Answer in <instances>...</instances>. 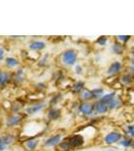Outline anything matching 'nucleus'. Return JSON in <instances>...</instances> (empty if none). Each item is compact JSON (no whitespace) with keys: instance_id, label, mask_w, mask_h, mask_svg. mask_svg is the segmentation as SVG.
Masks as SVG:
<instances>
[{"instance_id":"obj_1","label":"nucleus","mask_w":134,"mask_h":151,"mask_svg":"<svg viewBox=\"0 0 134 151\" xmlns=\"http://www.w3.org/2000/svg\"><path fill=\"white\" fill-rule=\"evenodd\" d=\"M58 60H60V64L63 68L75 67L79 60V52L76 48H66L60 55Z\"/></svg>"},{"instance_id":"obj_2","label":"nucleus","mask_w":134,"mask_h":151,"mask_svg":"<svg viewBox=\"0 0 134 151\" xmlns=\"http://www.w3.org/2000/svg\"><path fill=\"white\" fill-rule=\"evenodd\" d=\"M27 119V116L21 112V113H8L4 120V125L9 130H15L19 127H22L23 123Z\"/></svg>"},{"instance_id":"obj_3","label":"nucleus","mask_w":134,"mask_h":151,"mask_svg":"<svg viewBox=\"0 0 134 151\" xmlns=\"http://www.w3.org/2000/svg\"><path fill=\"white\" fill-rule=\"evenodd\" d=\"M45 108H48V102L45 100H40V101L37 102H31V103H28V105H26L24 107L23 113L27 117L35 116L36 114L40 113L41 111H43Z\"/></svg>"},{"instance_id":"obj_4","label":"nucleus","mask_w":134,"mask_h":151,"mask_svg":"<svg viewBox=\"0 0 134 151\" xmlns=\"http://www.w3.org/2000/svg\"><path fill=\"white\" fill-rule=\"evenodd\" d=\"M77 112L85 118H94V102H78Z\"/></svg>"},{"instance_id":"obj_5","label":"nucleus","mask_w":134,"mask_h":151,"mask_svg":"<svg viewBox=\"0 0 134 151\" xmlns=\"http://www.w3.org/2000/svg\"><path fill=\"white\" fill-rule=\"evenodd\" d=\"M68 140H69V142H70L72 150L80 149V148H83L86 145V138H85V136L80 132L71 134L70 136H68Z\"/></svg>"},{"instance_id":"obj_6","label":"nucleus","mask_w":134,"mask_h":151,"mask_svg":"<svg viewBox=\"0 0 134 151\" xmlns=\"http://www.w3.org/2000/svg\"><path fill=\"white\" fill-rule=\"evenodd\" d=\"M64 139V136L62 133H53L52 135H48L41 142L43 148H55Z\"/></svg>"},{"instance_id":"obj_7","label":"nucleus","mask_w":134,"mask_h":151,"mask_svg":"<svg viewBox=\"0 0 134 151\" xmlns=\"http://www.w3.org/2000/svg\"><path fill=\"white\" fill-rule=\"evenodd\" d=\"M41 142L43 141L40 137H31L22 140L20 142V145L23 151H37Z\"/></svg>"},{"instance_id":"obj_8","label":"nucleus","mask_w":134,"mask_h":151,"mask_svg":"<svg viewBox=\"0 0 134 151\" xmlns=\"http://www.w3.org/2000/svg\"><path fill=\"white\" fill-rule=\"evenodd\" d=\"M123 134L121 133V131L118 130H112L110 132H108L105 136L103 137V143L107 146H111L114 144H117V143L120 141V139L122 138Z\"/></svg>"},{"instance_id":"obj_9","label":"nucleus","mask_w":134,"mask_h":151,"mask_svg":"<svg viewBox=\"0 0 134 151\" xmlns=\"http://www.w3.org/2000/svg\"><path fill=\"white\" fill-rule=\"evenodd\" d=\"M13 80V72L8 70H0V91L5 90L9 87V85H12Z\"/></svg>"},{"instance_id":"obj_10","label":"nucleus","mask_w":134,"mask_h":151,"mask_svg":"<svg viewBox=\"0 0 134 151\" xmlns=\"http://www.w3.org/2000/svg\"><path fill=\"white\" fill-rule=\"evenodd\" d=\"M27 80V74L25 70L22 67H19L18 69L13 70V80H12V85L14 86H21Z\"/></svg>"},{"instance_id":"obj_11","label":"nucleus","mask_w":134,"mask_h":151,"mask_svg":"<svg viewBox=\"0 0 134 151\" xmlns=\"http://www.w3.org/2000/svg\"><path fill=\"white\" fill-rule=\"evenodd\" d=\"M63 111L58 107H50L45 110V119L48 122H55L62 118Z\"/></svg>"},{"instance_id":"obj_12","label":"nucleus","mask_w":134,"mask_h":151,"mask_svg":"<svg viewBox=\"0 0 134 151\" xmlns=\"http://www.w3.org/2000/svg\"><path fill=\"white\" fill-rule=\"evenodd\" d=\"M124 70V65L120 60H114L106 70L107 76H119Z\"/></svg>"},{"instance_id":"obj_13","label":"nucleus","mask_w":134,"mask_h":151,"mask_svg":"<svg viewBox=\"0 0 134 151\" xmlns=\"http://www.w3.org/2000/svg\"><path fill=\"white\" fill-rule=\"evenodd\" d=\"M109 108L108 105L101 102L100 100L94 102V116L95 117H100L107 115L109 113Z\"/></svg>"},{"instance_id":"obj_14","label":"nucleus","mask_w":134,"mask_h":151,"mask_svg":"<svg viewBox=\"0 0 134 151\" xmlns=\"http://www.w3.org/2000/svg\"><path fill=\"white\" fill-rule=\"evenodd\" d=\"M28 50L30 52H43L45 47H47V41L43 40H32L28 42Z\"/></svg>"},{"instance_id":"obj_15","label":"nucleus","mask_w":134,"mask_h":151,"mask_svg":"<svg viewBox=\"0 0 134 151\" xmlns=\"http://www.w3.org/2000/svg\"><path fill=\"white\" fill-rule=\"evenodd\" d=\"M4 67L6 68V70L13 72L16 69H18L19 67H21V62L16 57H11V55L6 57V58L4 60Z\"/></svg>"},{"instance_id":"obj_16","label":"nucleus","mask_w":134,"mask_h":151,"mask_svg":"<svg viewBox=\"0 0 134 151\" xmlns=\"http://www.w3.org/2000/svg\"><path fill=\"white\" fill-rule=\"evenodd\" d=\"M1 138L3 139L4 143L10 147L13 144H15L16 142H19V134H14L11 132H5L3 134H1Z\"/></svg>"},{"instance_id":"obj_17","label":"nucleus","mask_w":134,"mask_h":151,"mask_svg":"<svg viewBox=\"0 0 134 151\" xmlns=\"http://www.w3.org/2000/svg\"><path fill=\"white\" fill-rule=\"evenodd\" d=\"M85 89H86V82L83 81V80H79V81L73 83L72 87H71V89H70V92H71V94L74 95V96L79 97L80 94H81Z\"/></svg>"},{"instance_id":"obj_18","label":"nucleus","mask_w":134,"mask_h":151,"mask_svg":"<svg viewBox=\"0 0 134 151\" xmlns=\"http://www.w3.org/2000/svg\"><path fill=\"white\" fill-rule=\"evenodd\" d=\"M111 50H112V52L116 55H123L126 50V45H124L122 43L115 40L113 42V45H111Z\"/></svg>"},{"instance_id":"obj_19","label":"nucleus","mask_w":134,"mask_h":151,"mask_svg":"<svg viewBox=\"0 0 134 151\" xmlns=\"http://www.w3.org/2000/svg\"><path fill=\"white\" fill-rule=\"evenodd\" d=\"M117 144L124 148H134V139H132V138L127 135H123L122 138H121L120 141Z\"/></svg>"},{"instance_id":"obj_20","label":"nucleus","mask_w":134,"mask_h":151,"mask_svg":"<svg viewBox=\"0 0 134 151\" xmlns=\"http://www.w3.org/2000/svg\"><path fill=\"white\" fill-rule=\"evenodd\" d=\"M78 99L80 100V102H94L91 89L86 88V89L80 94V96L78 97Z\"/></svg>"},{"instance_id":"obj_21","label":"nucleus","mask_w":134,"mask_h":151,"mask_svg":"<svg viewBox=\"0 0 134 151\" xmlns=\"http://www.w3.org/2000/svg\"><path fill=\"white\" fill-rule=\"evenodd\" d=\"M119 82L122 84V86H131V85L134 83V78L131 77L130 75L126 74V73H123V74L120 75L119 77Z\"/></svg>"},{"instance_id":"obj_22","label":"nucleus","mask_w":134,"mask_h":151,"mask_svg":"<svg viewBox=\"0 0 134 151\" xmlns=\"http://www.w3.org/2000/svg\"><path fill=\"white\" fill-rule=\"evenodd\" d=\"M62 100H63L62 93L55 94L52 98L50 99V101L48 102V108H50V107H58V105L61 103Z\"/></svg>"},{"instance_id":"obj_23","label":"nucleus","mask_w":134,"mask_h":151,"mask_svg":"<svg viewBox=\"0 0 134 151\" xmlns=\"http://www.w3.org/2000/svg\"><path fill=\"white\" fill-rule=\"evenodd\" d=\"M123 104V101L122 99L120 98V97L117 95V97L115 99H113L110 103L108 104V108H109V111H114V110H117V109H119L121 106H122Z\"/></svg>"},{"instance_id":"obj_24","label":"nucleus","mask_w":134,"mask_h":151,"mask_svg":"<svg viewBox=\"0 0 134 151\" xmlns=\"http://www.w3.org/2000/svg\"><path fill=\"white\" fill-rule=\"evenodd\" d=\"M92 91V95H93V100L95 101H98L104 96L105 94V91H104V88L103 87H96L94 89H91Z\"/></svg>"},{"instance_id":"obj_25","label":"nucleus","mask_w":134,"mask_h":151,"mask_svg":"<svg viewBox=\"0 0 134 151\" xmlns=\"http://www.w3.org/2000/svg\"><path fill=\"white\" fill-rule=\"evenodd\" d=\"M55 150L57 151H72V148H71L70 142L67 138H64L62 140V142L58 144L57 147H55Z\"/></svg>"},{"instance_id":"obj_26","label":"nucleus","mask_w":134,"mask_h":151,"mask_svg":"<svg viewBox=\"0 0 134 151\" xmlns=\"http://www.w3.org/2000/svg\"><path fill=\"white\" fill-rule=\"evenodd\" d=\"M117 97V93H116V91H113V92H110V93H106V94H104V96L102 97L101 99H100V101L101 102H103V103H105L108 105L110 102L112 101L113 99H115Z\"/></svg>"},{"instance_id":"obj_27","label":"nucleus","mask_w":134,"mask_h":151,"mask_svg":"<svg viewBox=\"0 0 134 151\" xmlns=\"http://www.w3.org/2000/svg\"><path fill=\"white\" fill-rule=\"evenodd\" d=\"M48 60H50V53H45V55H41L40 58L37 60V65L40 68L47 67L48 64Z\"/></svg>"},{"instance_id":"obj_28","label":"nucleus","mask_w":134,"mask_h":151,"mask_svg":"<svg viewBox=\"0 0 134 151\" xmlns=\"http://www.w3.org/2000/svg\"><path fill=\"white\" fill-rule=\"evenodd\" d=\"M108 41H109L108 36H106V35H101V36H99V37L94 41V43H95L96 45H98V47H106V45H108Z\"/></svg>"},{"instance_id":"obj_29","label":"nucleus","mask_w":134,"mask_h":151,"mask_svg":"<svg viewBox=\"0 0 134 151\" xmlns=\"http://www.w3.org/2000/svg\"><path fill=\"white\" fill-rule=\"evenodd\" d=\"M124 73H126V74L130 75L131 77L134 78V58L132 57L130 58V60H129V64L128 65H126V67H124Z\"/></svg>"},{"instance_id":"obj_30","label":"nucleus","mask_w":134,"mask_h":151,"mask_svg":"<svg viewBox=\"0 0 134 151\" xmlns=\"http://www.w3.org/2000/svg\"><path fill=\"white\" fill-rule=\"evenodd\" d=\"M131 40V36L130 35H117L115 40H117L118 42L122 43V45H126L128 43V41Z\"/></svg>"},{"instance_id":"obj_31","label":"nucleus","mask_w":134,"mask_h":151,"mask_svg":"<svg viewBox=\"0 0 134 151\" xmlns=\"http://www.w3.org/2000/svg\"><path fill=\"white\" fill-rule=\"evenodd\" d=\"M35 92H38V93H43V92L47 90L48 86L45 85V83L40 82V83H36V84L35 85Z\"/></svg>"},{"instance_id":"obj_32","label":"nucleus","mask_w":134,"mask_h":151,"mask_svg":"<svg viewBox=\"0 0 134 151\" xmlns=\"http://www.w3.org/2000/svg\"><path fill=\"white\" fill-rule=\"evenodd\" d=\"M125 134L134 139V124H130L125 127Z\"/></svg>"},{"instance_id":"obj_33","label":"nucleus","mask_w":134,"mask_h":151,"mask_svg":"<svg viewBox=\"0 0 134 151\" xmlns=\"http://www.w3.org/2000/svg\"><path fill=\"white\" fill-rule=\"evenodd\" d=\"M74 73L77 76L83 75V73H84V67H83V65L82 64H77L76 65H75V67H74Z\"/></svg>"},{"instance_id":"obj_34","label":"nucleus","mask_w":134,"mask_h":151,"mask_svg":"<svg viewBox=\"0 0 134 151\" xmlns=\"http://www.w3.org/2000/svg\"><path fill=\"white\" fill-rule=\"evenodd\" d=\"M5 58H6V50L5 47L0 45V62H4Z\"/></svg>"},{"instance_id":"obj_35","label":"nucleus","mask_w":134,"mask_h":151,"mask_svg":"<svg viewBox=\"0 0 134 151\" xmlns=\"http://www.w3.org/2000/svg\"><path fill=\"white\" fill-rule=\"evenodd\" d=\"M8 148L9 147L5 144V143H4L3 139H2L1 136H0V151H6Z\"/></svg>"},{"instance_id":"obj_36","label":"nucleus","mask_w":134,"mask_h":151,"mask_svg":"<svg viewBox=\"0 0 134 151\" xmlns=\"http://www.w3.org/2000/svg\"><path fill=\"white\" fill-rule=\"evenodd\" d=\"M107 151H115V150H114V149H108Z\"/></svg>"},{"instance_id":"obj_37","label":"nucleus","mask_w":134,"mask_h":151,"mask_svg":"<svg viewBox=\"0 0 134 151\" xmlns=\"http://www.w3.org/2000/svg\"><path fill=\"white\" fill-rule=\"evenodd\" d=\"M132 55H133V58H134V52H132Z\"/></svg>"},{"instance_id":"obj_38","label":"nucleus","mask_w":134,"mask_h":151,"mask_svg":"<svg viewBox=\"0 0 134 151\" xmlns=\"http://www.w3.org/2000/svg\"><path fill=\"white\" fill-rule=\"evenodd\" d=\"M132 151H134V148H133V150H132Z\"/></svg>"}]
</instances>
